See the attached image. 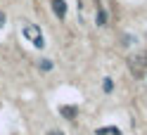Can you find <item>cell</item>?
<instances>
[{"instance_id": "obj_7", "label": "cell", "mask_w": 147, "mask_h": 135, "mask_svg": "<svg viewBox=\"0 0 147 135\" xmlns=\"http://www.w3.org/2000/svg\"><path fill=\"white\" fill-rule=\"evenodd\" d=\"M102 88H105V93H112V90H114V83H112V78H105Z\"/></svg>"}, {"instance_id": "obj_5", "label": "cell", "mask_w": 147, "mask_h": 135, "mask_svg": "<svg viewBox=\"0 0 147 135\" xmlns=\"http://www.w3.org/2000/svg\"><path fill=\"white\" fill-rule=\"evenodd\" d=\"M95 133L97 135H121V130H119L116 126H105V128H97Z\"/></svg>"}, {"instance_id": "obj_4", "label": "cell", "mask_w": 147, "mask_h": 135, "mask_svg": "<svg viewBox=\"0 0 147 135\" xmlns=\"http://www.w3.org/2000/svg\"><path fill=\"white\" fill-rule=\"evenodd\" d=\"M59 114L64 116V119H69V121H74V119H76V107H59Z\"/></svg>"}, {"instance_id": "obj_2", "label": "cell", "mask_w": 147, "mask_h": 135, "mask_svg": "<svg viewBox=\"0 0 147 135\" xmlns=\"http://www.w3.org/2000/svg\"><path fill=\"white\" fill-rule=\"evenodd\" d=\"M24 36H26V38H29L33 45H36V48H45V40H43V33H40V29H38V26H36V24H26L24 26Z\"/></svg>"}, {"instance_id": "obj_3", "label": "cell", "mask_w": 147, "mask_h": 135, "mask_svg": "<svg viewBox=\"0 0 147 135\" xmlns=\"http://www.w3.org/2000/svg\"><path fill=\"white\" fill-rule=\"evenodd\" d=\"M52 10L62 19V17H67V3H64V0H52Z\"/></svg>"}, {"instance_id": "obj_1", "label": "cell", "mask_w": 147, "mask_h": 135, "mask_svg": "<svg viewBox=\"0 0 147 135\" xmlns=\"http://www.w3.org/2000/svg\"><path fill=\"white\" fill-rule=\"evenodd\" d=\"M128 69H131V71H133V76H138V78L145 76V71H147V50L128 57Z\"/></svg>"}, {"instance_id": "obj_6", "label": "cell", "mask_w": 147, "mask_h": 135, "mask_svg": "<svg viewBox=\"0 0 147 135\" xmlns=\"http://www.w3.org/2000/svg\"><path fill=\"white\" fill-rule=\"evenodd\" d=\"M95 5H97V24H100V26H105V24H107V14H105V10H102V7H100V3H97V0H95Z\"/></svg>"}, {"instance_id": "obj_9", "label": "cell", "mask_w": 147, "mask_h": 135, "mask_svg": "<svg viewBox=\"0 0 147 135\" xmlns=\"http://www.w3.org/2000/svg\"><path fill=\"white\" fill-rule=\"evenodd\" d=\"M5 21H7V17H5V12H0V26H5Z\"/></svg>"}, {"instance_id": "obj_10", "label": "cell", "mask_w": 147, "mask_h": 135, "mask_svg": "<svg viewBox=\"0 0 147 135\" xmlns=\"http://www.w3.org/2000/svg\"><path fill=\"white\" fill-rule=\"evenodd\" d=\"M48 135H64L62 130H48Z\"/></svg>"}, {"instance_id": "obj_8", "label": "cell", "mask_w": 147, "mask_h": 135, "mask_svg": "<svg viewBox=\"0 0 147 135\" xmlns=\"http://www.w3.org/2000/svg\"><path fill=\"white\" fill-rule=\"evenodd\" d=\"M40 69H43V71H50V69H52V62H50V59H43V62H40Z\"/></svg>"}]
</instances>
